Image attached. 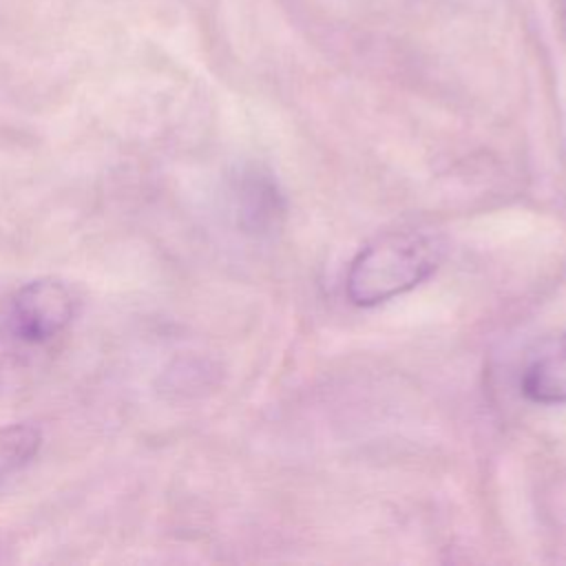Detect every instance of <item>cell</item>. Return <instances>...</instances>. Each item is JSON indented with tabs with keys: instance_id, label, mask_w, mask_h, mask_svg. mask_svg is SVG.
<instances>
[{
	"instance_id": "1",
	"label": "cell",
	"mask_w": 566,
	"mask_h": 566,
	"mask_svg": "<svg viewBox=\"0 0 566 566\" xmlns=\"http://www.w3.org/2000/svg\"><path fill=\"white\" fill-rule=\"evenodd\" d=\"M444 256V243L424 230H389L369 241L347 272V296L360 307L396 298L429 279Z\"/></svg>"
},
{
	"instance_id": "2",
	"label": "cell",
	"mask_w": 566,
	"mask_h": 566,
	"mask_svg": "<svg viewBox=\"0 0 566 566\" xmlns=\"http://www.w3.org/2000/svg\"><path fill=\"white\" fill-rule=\"evenodd\" d=\"M75 310V294L64 281L35 279L15 292L9 307V327L18 340L44 345L71 325Z\"/></svg>"
},
{
	"instance_id": "3",
	"label": "cell",
	"mask_w": 566,
	"mask_h": 566,
	"mask_svg": "<svg viewBox=\"0 0 566 566\" xmlns=\"http://www.w3.org/2000/svg\"><path fill=\"white\" fill-rule=\"evenodd\" d=\"M520 389L537 405L566 402V332L535 343L522 365Z\"/></svg>"
},
{
	"instance_id": "4",
	"label": "cell",
	"mask_w": 566,
	"mask_h": 566,
	"mask_svg": "<svg viewBox=\"0 0 566 566\" xmlns=\"http://www.w3.org/2000/svg\"><path fill=\"white\" fill-rule=\"evenodd\" d=\"M234 199H237L239 221L250 230L265 228L281 212L274 184L254 170L243 172L239 177L234 186Z\"/></svg>"
},
{
	"instance_id": "5",
	"label": "cell",
	"mask_w": 566,
	"mask_h": 566,
	"mask_svg": "<svg viewBox=\"0 0 566 566\" xmlns=\"http://www.w3.org/2000/svg\"><path fill=\"white\" fill-rule=\"evenodd\" d=\"M557 4H559V18H562V24H564V29H566V0H557Z\"/></svg>"
}]
</instances>
